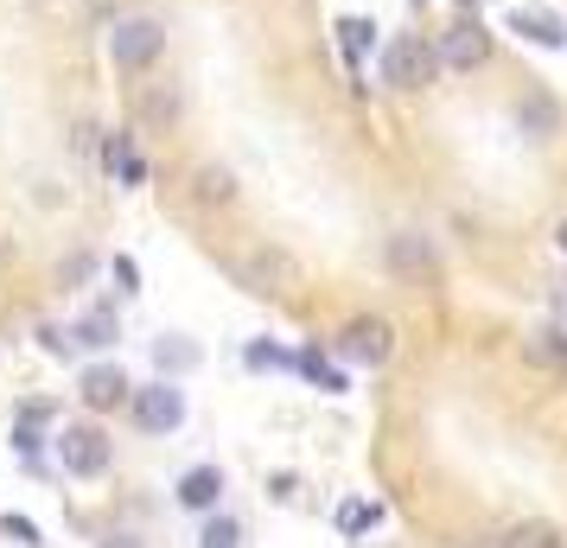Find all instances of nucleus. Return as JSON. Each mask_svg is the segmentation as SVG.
Returning a JSON list of instances; mask_svg holds the SVG:
<instances>
[{"mask_svg": "<svg viewBox=\"0 0 567 548\" xmlns=\"http://www.w3.org/2000/svg\"><path fill=\"white\" fill-rule=\"evenodd\" d=\"M230 275L249 293H293L300 281H307V275H300V261L287 256V249H275V242H261V249H249V256H236Z\"/></svg>", "mask_w": 567, "mask_h": 548, "instance_id": "1", "label": "nucleus"}, {"mask_svg": "<svg viewBox=\"0 0 567 548\" xmlns=\"http://www.w3.org/2000/svg\"><path fill=\"white\" fill-rule=\"evenodd\" d=\"M440 77V52L421 39V32H402V39H389L383 52V83H395V90H427V83Z\"/></svg>", "mask_w": 567, "mask_h": 548, "instance_id": "2", "label": "nucleus"}, {"mask_svg": "<svg viewBox=\"0 0 567 548\" xmlns=\"http://www.w3.org/2000/svg\"><path fill=\"white\" fill-rule=\"evenodd\" d=\"M159 52H166V27H159V20H122V27L109 32L115 71H147Z\"/></svg>", "mask_w": 567, "mask_h": 548, "instance_id": "3", "label": "nucleus"}, {"mask_svg": "<svg viewBox=\"0 0 567 548\" xmlns=\"http://www.w3.org/2000/svg\"><path fill=\"white\" fill-rule=\"evenodd\" d=\"M58 459H64V472H78V478H96L109 466V434L90 427V421H78V427L58 434Z\"/></svg>", "mask_w": 567, "mask_h": 548, "instance_id": "4", "label": "nucleus"}, {"mask_svg": "<svg viewBox=\"0 0 567 548\" xmlns=\"http://www.w3.org/2000/svg\"><path fill=\"white\" fill-rule=\"evenodd\" d=\"M434 52H440V64H453V71H478V64H491V32L478 27V13H472V20L440 32Z\"/></svg>", "mask_w": 567, "mask_h": 548, "instance_id": "5", "label": "nucleus"}, {"mask_svg": "<svg viewBox=\"0 0 567 548\" xmlns=\"http://www.w3.org/2000/svg\"><path fill=\"white\" fill-rule=\"evenodd\" d=\"M134 395V421L147 427V434H173L185 421V395L173 383H154V390H128Z\"/></svg>", "mask_w": 567, "mask_h": 548, "instance_id": "6", "label": "nucleus"}, {"mask_svg": "<svg viewBox=\"0 0 567 548\" xmlns=\"http://www.w3.org/2000/svg\"><path fill=\"white\" fill-rule=\"evenodd\" d=\"M516 128L529 134V141H548V134H561V103H555L548 90H529V96L516 103Z\"/></svg>", "mask_w": 567, "mask_h": 548, "instance_id": "7", "label": "nucleus"}, {"mask_svg": "<svg viewBox=\"0 0 567 548\" xmlns=\"http://www.w3.org/2000/svg\"><path fill=\"white\" fill-rule=\"evenodd\" d=\"M344 358H358V364H383L389 358V325L383 319H351V332H344Z\"/></svg>", "mask_w": 567, "mask_h": 548, "instance_id": "8", "label": "nucleus"}, {"mask_svg": "<svg viewBox=\"0 0 567 548\" xmlns=\"http://www.w3.org/2000/svg\"><path fill=\"white\" fill-rule=\"evenodd\" d=\"M78 395L90 402V409H115V402H128V376H122L115 364H96V370H83Z\"/></svg>", "mask_w": 567, "mask_h": 548, "instance_id": "9", "label": "nucleus"}, {"mask_svg": "<svg viewBox=\"0 0 567 548\" xmlns=\"http://www.w3.org/2000/svg\"><path fill=\"white\" fill-rule=\"evenodd\" d=\"M511 32H516V39H529V45H548V52H555V45H567V27L555 20V13H542V7H516Z\"/></svg>", "mask_w": 567, "mask_h": 548, "instance_id": "10", "label": "nucleus"}, {"mask_svg": "<svg viewBox=\"0 0 567 548\" xmlns=\"http://www.w3.org/2000/svg\"><path fill=\"white\" fill-rule=\"evenodd\" d=\"M389 268L395 275H427L434 268V242L427 236H389Z\"/></svg>", "mask_w": 567, "mask_h": 548, "instance_id": "11", "label": "nucleus"}, {"mask_svg": "<svg viewBox=\"0 0 567 548\" xmlns=\"http://www.w3.org/2000/svg\"><path fill=\"white\" fill-rule=\"evenodd\" d=\"M217 492H224V472H217V466H192L179 478V504H185V510H210Z\"/></svg>", "mask_w": 567, "mask_h": 548, "instance_id": "12", "label": "nucleus"}, {"mask_svg": "<svg viewBox=\"0 0 567 548\" xmlns=\"http://www.w3.org/2000/svg\"><path fill=\"white\" fill-rule=\"evenodd\" d=\"M173 115H179V90H173V83H154V90L141 96V122H154V128H166Z\"/></svg>", "mask_w": 567, "mask_h": 548, "instance_id": "13", "label": "nucleus"}, {"mask_svg": "<svg viewBox=\"0 0 567 548\" xmlns=\"http://www.w3.org/2000/svg\"><path fill=\"white\" fill-rule=\"evenodd\" d=\"M115 339H122V325H115V313H103V307L78 325V344H96V351H103V344H115Z\"/></svg>", "mask_w": 567, "mask_h": 548, "instance_id": "14", "label": "nucleus"}, {"mask_svg": "<svg viewBox=\"0 0 567 548\" xmlns=\"http://www.w3.org/2000/svg\"><path fill=\"white\" fill-rule=\"evenodd\" d=\"M338 39H344V58L358 64V58L370 52V39H377V27H370V20H338Z\"/></svg>", "mask_w": 567, "mask_h": 548, "instance_id": "15", "label": "nucleus"}, {"mask_svg": "<svg viewBox=\"0 0 567 548\" xmlns=\"http://www.w3.org/2000/svg\"><path fill=\"white\" fill-rule=\"evenodd\" d=\"M230 173H217V166H205V173H198V205H230Z\"/></svg>", "mask_w": 567, "mask_h": 548, "instance_id": "16", "label": "nucleus"}, {"mask_svg": "<svg viewBox=\"0 0 567 548\" xmlns=\"http://www.w3.org/2000/svg\"><path fill=\"white\" fill-rule=\"evenodd\" d=\"M370 523H377V504H358V497H351V504L338 510V529H344V536H363Z\"/></svg>", "mask_w": 567, "mask_h": 548, "instance_id": "17", "label": "nucleus"}, {"mask_svg": "<svg viewBox=\"0 0 567 548\" xmlns=\"http://www.w3.org/2000/svg\"><path fill=\"white\" fill-rule=\"evenodd\" d=\"M300 370H307V376H312V383H319V390H344V376H338V370L332 364H326V358H319V351H307V358H300Z\"/></svg>", "mask_w": 567, "mask_h": 548, "instance_id": "18", "label": "nucleus"}, {"mask_svg": "<svg viewBox=\"0 0 567 548\" xmlns=\"http://www.w3.org/2000/svg\"><path fill=\"white\" fill-rule=\"evenodd\" d=\"M529 358L536 364H567V339L561 332H542V339H529Z\"/></svg>", "mask_w": 567, "mask_h": 548, "instance_id": "19", "label": "nucleus"}, {"mask_svg": "<svg viewBox=\"0 0 567 548\" xmlns=\"http://www.w3.org/2000/svg\"><path fill=\"white\" fill-rule=\"evenodd\" d=\"M192 358H198L192 344H166V339L154 344V364H159V370H166V364H173V370H185V364H192Z\"/></svg>", "mask_w": 567, "mask_h": 548, "instance_id": "20", "label": "nucleus"}, {"mask_svg": "<svg viewBox=\"0 0 567 548\" xmlns=\"http://www.w3.org/2000/svg\"><path fill=\"white\" fill-rule=\"evenodd\" d=\"M548 542H555V536H548L542 523H529V529H511V536H504V548H548Z\"/></svg>", "mask_w": 567, "mask_h": 548, "instance_id": "21", "label": "nucleus"}, {"mask_svg": "<svg viewBox=\"0 0 567 548\" xmlns=\"http://www.w3.org/2000/svg\"><path fill=\"white\" fill-rule=\"evenodd\" d=\"M0 536H13V542H39V529H32V523L27 517H13V510H7V517H0Z\"/></svg>", "mask_w": 567, "mask_h": 548, "instance_id": "22", "label": "nucleus"}, {"mask_svg": "<svg viewBox=\"0 0 567 548\" xmlns=\"http://www.w3.org/2000/svg\"><path fill=\"white\" fill-rule=\"evenodd\" d=\"M205 548H236V523H230V517H217V523L205 529Z\"/></svg>", "mask_w": 567, "mask_h": 548, "instance_id": "23", "label": "nucleus"}, {"mask_svg": "<svg viewBox=\"0 0 567 548\" xmlns=\"http://www.w3.org/2000/svg\"><path fill=\"white\" fill-rule=\"evenodd\" d=\"M555 242H561V249H567V224H561V230H555Z\"/></svg>", "mask_w": 567, "mask_h": 548, "instance_id": "24", "label": "nucleus"}, {"mask_svg": "<svg viewBox=\"0 0 567 548\" xmlns=\"http://www.w3.org/2000/svg\"><path fill=\"white\" fill-rule=\"evenodd\" d=\"M109 548H134V542H109Z\"/></svg>", "mask_w": 567, "mask_h": 548, "instance_id": "25", "label": "nucleus"}, {"mask_svg": "<svg viewBox=\"0 0 567 548\" xmlns=\"http://www.w3.org/2000/svg\"><path fill=\"white\" fill-rule=\"evenodd\" d=\"M414 7H427V0H414Z\"/></svg>", "mask_w": 567, "mask_h": 548, "instance_id": "26", "label": "nucleus"}]
</instances>
